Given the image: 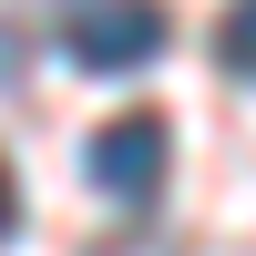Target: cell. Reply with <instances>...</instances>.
<instances>
[{"instance_id": "obj_2", "label": "cell", "mask_w": 256, "mask_h": 256, "mask_svg": "<svg viewBox=\"0 0 256 256\" xmlns=\"http://www.w3.org/2000/svg\"><path fill=\"white\" fill-rule=\"evenodd\" d=\"M92 184L113 205H154L164 195V174H174V134H164V113H123V123H102L92 134Z\"/></svg>"}, {"instance_id": "obj_6", "label": "cell", "mask_w": 256, "mask_h": 256, "mask_svg": "<svg viewBox=\"0 0 256 256\" xmlns=\"http://www.w3.org/2000/svg\"><path fill=\"white\" fill-rule=\"evenodd\" d=\"M20 72V31H0V82H10Z\"/></svg>"}, {"instance_id": "obj_5", "label": "cell", "mask_w": 256, "mask_h": 256, "mask_svg": "<svg viewBox=\"0 0 256 256\" xmlns=\"http://www.w3.org/2000/svg\"><path fill=\"white\" fill-rule=\"evenodd\" d=\"M20 226V184H10V164H0V236Z\"/></svg>"}, {"instance_id": "obj_1", "label": "cell", "mask_w": 256, "mask_h": 256, "mask_svg": "<svg viewBox=\"0 0 256 256\" xmlns=\"http://www.w3.org/2000/svg\"><path fill=\"white\" fill-rule=\"evenodd\" d=\"M164 0H72V20H62V52L82 62V72H144V62L164 52Z\"/></svg>"}, {"instance_id": "obj_4", "label": "cell", "mask_w": 256, "mask_h": 256, "mask_svg": "<svg viewBox=\"0 0 256 256\" xmlns=\"http://www.w3.org/2000/svg\"><path fill=\"white\" fill-rule=\"evenodd\" d=\"M102 256H174V236H154V226H134L123 246H102Z\"/></svg>"}, {"instance_id": "obj_3", "label": "cell", "mask_w": 256, "mask_h": 256, "mask_svg": "<svg viewBox=\"0 0 256 256\" xmlns=\"http://www.w3.org/2000/svg\"><path fill=\"white\" fill-rule=\"evenodd\" d=\"M216 62L236 82H256V0H236V10H226V31H216Z\"/></svg>"}]
</instances>
